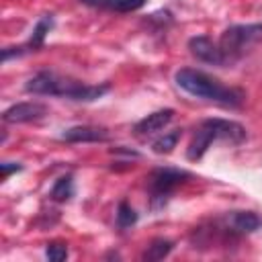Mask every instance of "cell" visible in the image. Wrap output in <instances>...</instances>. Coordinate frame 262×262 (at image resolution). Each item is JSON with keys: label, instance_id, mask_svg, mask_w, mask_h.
Masks as SVG:
<instances>
[{"label": "cell", "instance_id": "1", "mask_svg": "<svg viewBox=\"0 0 262 262\" xmlns=\"http://www.w3.org/2000/svg\"><path fill=\"white\" fill-rule=\"evenodd\" d=\"M25 90L29 94H39V96H59V98L78 100V102H94L111 90V84L108 82L84 84L70 76H61L51 70H41L27 80Z\"/></svg>", "mask_w": 262, "mask_h": 262}, {"label": "cell", "instance_id": "2", "mask_svg": "<svg viewBox=\"0 0 262 262\" xmlns=\"http://www.w3.org/2000/svg\"><path fill=\"white\" fill-rule=\"evenodd\" d=\"M174 80L190 96L211 100V102H217L223 106L235 108V106H242V102L246 100V94L239 88L223 86L217 78H213L201 70H194V68H180L174 74Z\"/></svg>", "mask_w": 262, "mask_h": 262}, {"label": "cell", "instance_id": "3", "mask_svg": "<svg viewBox=\"0 0 262 262\" xmlns=\"http://www.w3.org/2000/svg\"><path fill=\"white\" fill-rule=\"evenodd\" d=\"M246 139V129L244 125H239L237 121H229V119H207L199 125V129L194 131L188 147H186V158L190 162L201 160L207 149L213 145V141H229L233 145L242 143Z\"/></svg>", "mask_w": 262, "mask_h": 262}, {"label": "cell", "instance_id": "4", "mask_svg": "<svg viewBox=\"0 0 262 262\" xmlns=\"http://www.w3.org/2000/svg\"><path fill=\"white\" fill-rule=\"evenodd\" d=\"M188 178H190V172L180 170V168H172V166L156 168L147 176V192H149V207H151V211H160L170 201L174 190L182 182H186Z\"/></svg>", "mask_w": 262, "mask_h": 262}, {"label": "cell", "instance_id": "5", "mask_svg": "<svg viewBox=\"0 0 262 262\" xmlns=\"http://www.w3.org/2000/svg\"><path fill=\"white\" fill-rule=\"evenodd\" d=\"M262 37V23H250V25H231L223 31L219 45L227 57V63L237 59L248 45H252L256 39Z\"/></svg>", "mask_w": 262, "mask_h": 262}, {"label": "cell", "instance_id": "6", "mask_svg": "<svg viewBox=\"0 0 262 262\" xmlns=\"http://www.w3.org/2000/svg\"><path fill=\"white\" fill-rule=\"evenodd\" d=\"M188 49L199 61H205V63H211V66H227V57H225L221 45L215 43L207 35L190 37L188 39Z\"/></svg>", "mask_w": 262, "mask_h": 262}, {"label": "cell", "instance_id": "7", "mask_svg": "<svg viewBox=\"0 0 262 262\" xmlns=\"http://www.w3.org/2000/svg\"><path fill=\"white\" fill-rule=\"evenodd\" d=\"M47 115V106L31 100V102H16L12 106H8L2 113V121L4 123H31V121H39Z\"/></svg>", "mask_w": 262, "mask_h": 262}, {"label": "cell", "instance_id": "8", "mask_svg": "<svg viewBox=\"0 0 262 262\" xmlns=\"http://www.w3.org/2000/svg\"><path fill=\"white\" fill-rule=\"evenodd\" d=\"M172 119H174V108H160V111H154V113H149L147 117H143L141 121L135 123L133 133H135L137 137H149V135H154V133H160Z\"/></svg>", "mask_w": 262, "mask_h": 262}, {"label": "cell", "instance_id": "9", "mask_svg": "<svg viewBox=\"0 0 262 262\" xmlns=\"http://www.w3.org/2000/svg\"><path fill=\"white\" fill-rule=\"evenodd\" d=\"M63 141L68 143H96V141H106L111 135L104 127H96V125H76L70 129H63V133L59 135Z\"/></svg>", "mask_w": 262, "mask_h": 262}, {"label": "cell", "instance_id": "10", "mask_svg": "<svg viewBox=\"0 0 262 262\" xmlns=\"http://www.w3.org/2000/svg\"><path fill=\"white\" fill-rule=\"evenodd\" d=\"M227 231L231 233H254L262 227V217L254 211H231L227 217Z\"/></svg>", "mask_w": 262, "mask_h": 262}, {"label": "cell", "instance_id": "11", "mask_svg": "<svg viewBox=\"0 0 262 262\" xmlns=\"http://www.w3.org/2000/svg\"><path fill=\"white\" fill-rule=\"evenodd\" d=\"M80 2L111 12H135L145 6V0H80Z\"/></svg>", "mask_w": 262, "mask_h": 262}, {"label": "cell", "instance_id": "12", "mask_svg": "<svg viewBox=\"0 0 262 262\" xmlns=\"http://www.w3.org/2000/svg\"><path fill=\"white\" fill-rule=\"evenodd\" d=\"M51 29H53V16H51V14H43V16L37 20V25H35V29H33V33H31V37H29L25 49H27V51H37L39 47H43L45 37H47V33H49Z\"/></svg>", "mask_w": 262, "mask_h": 262}, {"label": "cell", "instance_id": "13", "mask_svg": "<svg viewBox=\"0 0 262 262\" xmlns=\"http://www.w3.org/2000/svg\"><path fill=\"white\" fill-rule=\"evenodd\" d=\"M74 190H76L74 188V176L72 174H63L53 182V186L49 190V199L57 201V203H66V201H70L74 196Z\"/></svg>", "mask_w": 262, "mask_h": 262}, {"label": "cell", "instance_id": "14", "mask_svg": "<svg viewBox=\"0 0 262 262\" xmlns=\"http://www.w3.org/2000/svg\"><path fill=\"white\" fill-rule=\"evenodd\" d=\"M172 248H174V244H172L170 239L158 237V239H154V242L147 246V250L143 252V260H147V262L162 260V258H166V256L172 252Z\"/></svg>", "mask_w": 262, "mask_h": 262}, {"label": "cell", "instance_id": "15", "mask_svg": "<svg viewBox=\"0 0 262 262\" xmlns=\"http://www.w3.org/2000/svg\"><path fill=\"white\" fill-rule=\"evenodd\" d=\"M180 135H182L180 129L168 131V133H164L162 137H158V139L151 143V149H154L156 154H170V151L176 147V143L180 141Z\"/></svg>", "mask_w": 262, "mask_h": 262}, {"label": "cell", "instance_id": "16", "mask_svg": "<svg viewBox=\"0 0 262 262\" xmlns=\"http://www.w3.org/2000/svg\"><path fill=\"white\" fill-rule=\"evenodd\" d=\"M137 217L139 215L135 213V209L129 203H125V201L119 203V207H117V227L119 229H127L131 225H135L137 223Z\"/></svg>", "mask_w": 262, "mask_h": 262}, {"label": "cell", "instance_id": "17", "mask_svg": "<svg viewBox=\"0 0 262 262\" xmlns=\"http://www.w3.org/2000/svg\"><path fill=\"white\" fill-rule=\"evenodd\" d=\"M45 256L51 260V262H61L68 258V246L66 244H59V242H51L47 244L45 248Z\"/></svg>", "mask_w": 262, "mask_h": 262}, {"label": "cell", "instance_id": "18", "mask_svg": "<svg viewBox=\"0 0 262 262\" xmlns=\"http://www.w3.org/2000/svg\"><path fill=\"white\" fill-rule=\"evenodd\" d=\"M0 170H2V178H8L12 172H20L23 166L20 164H14V162H2L0 164Z\"/></svg>", "mask_w": 262, "mask_h": 262}]
</instances>
